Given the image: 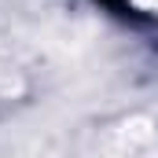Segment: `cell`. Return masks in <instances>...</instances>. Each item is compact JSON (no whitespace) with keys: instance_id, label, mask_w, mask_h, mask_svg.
<instances>
[{"instance_id":"1","label":"cell","mask_w":158,"mask_h":158,"mask_svg":"<svg viewBox=\"0 0 158 158\" xmlns=\"http://www.w3.org/2000/svg\"><path fill=\"white\" fill-rule=\"evenodd\" d=\"M107 4H121V0H107Z\"/></svg>"}]
</instances>
